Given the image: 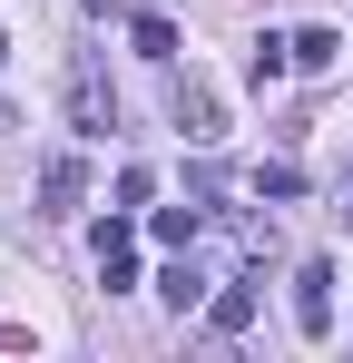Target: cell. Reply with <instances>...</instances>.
Masks as SVG:
<instances>
[{"mask_svg": "<svg viewBox=\"0 0 353 363\" xmlns=\"http://www.w3.org/2000/svg\"><path fill=\"white\" fill-rule=\"evenodd\" d=\"M167 118L186 128L196 147H216V138H226V108H216V89H206V79H176V89H167Z\"/></svg>", "mask_w": 353, "mask_h": 363, "instance_id": "obj_2", "label": "cell"}, {"mask_svg": "<svg viewBox=\"0 0 353 363\" xmlns=\"http://www.w3.org/2000/svg\"><path fill=\"white\" fill-rule=\"evenodd\" d=\"M157 196V167H118V206H147Z\"/></svg>", "mask_w": 353, "mask_h": 363, "instance_id": "obj_13", "label": "cell"}, {"mask_svg": "<svg viewBox=\"0 0 353 363\" xmlns=\"http://www.w3.org/2000/svg\"><path fill=\"white\" fill-rule=\"evenodd\" d=\"M99 275H108V295H118V285H138V226H128V216L99 226Z\"/></svg>", "mask_w": 353, "mask_h": 363, "instance_id": "obj_5", "label": "cell"}, {"mask_svg": "<svg viewBox=\"0 0 353 363\" xmlns=\"http://www.w3.org/2000/svg\"><path fill=\"white\" fill-rule=\"evenodd\" d=\"M255 196H275V206H294V196H304V167H285V157H275V167H255Z\"/></svg>", "mask_w": 353, "mask_h": 363, "instance_id": "obj_12", "label": "cell"}, {"mask_svg": "<svg viewBox=\"0 0 353 363\" xmlns=\"http://www.w3.org/2000/svg\"><path fill=\"white\" fill-rule=\"evenodd\" d=\"M0 128H10V99H0Z\"/></svg>", "mask_w": 353, "mask_h": 363, "instance_id": "obj_15", "label": "cell"}, {"mask_svg": "<svg viewBox=\"0 0 353 363\" xmlns=\"http://www.w3.org/2000/svg\"><path fill=\"white\" fill-rule=\"evenodd\" d=\"M79 196H89V157L59 147L50 167H40V216H79Z\"/></svg>", "mask_w": 353, "mask_h": 363, "instance_id": "obj_3", "label": "cell"}, {"mask_svg": "<svg viewBox=\"0 0 353 363\" xmlns=\"http://www.w3.org/2000/svg\"><path fill=\"white\" fill-rule=\"evenodd\" d=\"M245 69H255V89H275V79L294 69V40H275V30H265V40H255V60H245Z\"/></svg>", "mask_w": 353, "mask_h": 363, "instance_id": "obj_10", "label": "cell"}, {"mask_svg": "<svg viewBox=\"0 0 353 363\" xmlns=\"http://www.w3.org/2000/svg\"><path fill=\"white\" fill-rule=\"evenodd\" d=\"M69 118H79V138H99V128H118V99L99 89V69H89V60L69 69Z\"/></svg>", "mask_w": 353, "mask_h": 363, "instance_id": "obj_4", "label": "cell"}, {"mask_svg": "<svg viewBox=\"0 0 353 363\" xmlns=\"http://www.w3.org/2000/svg\"><path fill=\"white\" fill-rule=\"evenodd\" d=\"M245 324H255V285H245V275H235L226 295H206V334H216V344H235V334H245Z\"/></svg>", "mask_w": 353, "mask_h": 363, "instance_id": "obj_6", "label": "cell"}, {"mask_svg": "<svg viewBox=\"0 0 353 363\" xmlns=\"http://www.w3.org/2000/svg\"><path fill=\"white\" fill-rule=\"evenodd\" d=\"M157 295H167V304H176V314H186V304L206 295V275H196V265H186V245H176V265H167V285H157Z\"/></svg>", "mask_w": 353, "mask_h": 363, "instance_id": "obj_11", "label": "cell"}, {"mask_svg": "<svg viewBox=\"0 0 353 363\" xmlns=\"http://www.w3.org/2000/svg\"><path fill=\"white\" fill-rule=\"evenodd\" d=\"M0 60H10V30H0Z\"/></svg>", "mask_w": 353, "mask_h": 363, "instance_id": "obj_14", "label": "cell"}, {"mask_svg": "<svg viewBox=\"0 0 353 363\" xmlns=\"http://www.w3.org/2000/svg\"><path fill=\"white\" fill-rule=\"evenodd\" d=\"M294 334H304V344H334V265H324V255L294 275Z\"/></svg>", "mask_w": 353, "mask_h": 363, "instance_id": "obj_1", "label": "cell"}, {"mask_svg": "<svg viewBox=\"0 0 353 363\" xmlns=\"http://www.w3.org/2000/svg\"><path fill=\"white\" fill-rule=\"evenodd\" d=\"M334 60H344V30H324V20L294 30V69H334Z\"/></svg>", "mask_w": 353, "mask_h": 363, "instance_id": "obj_8", "label": "cell"}, {"mask_svg": "<svg viewBox=\"0 0 353 363\" xmlns=\"http://www.w3.org/2000/svg\"><path fill=\"white\" fill-rule=\"evenodd\" d=\"M128 40H138V60H157V69L176 60V20H167V10H138V20H128Z\"/></svg>", "mask_w": 353, "mask_h": 363, "instance_id": "obj_7", "label": "cell"}, {"mask_svg": "<svg viewBox=\"0 0 353 363\" xmlns=\"http://www.w3.org/2000/svg\"><path fill=\"white\" fill-rule=\"evenodd\" d=\"M147 236H157V245H196V236H206V216H196V206H157Z\"/></svg>", "mask_w": 353, "mask_h": 363, "instance_id": "obj_9", "label": "cell"}]
</instances>
